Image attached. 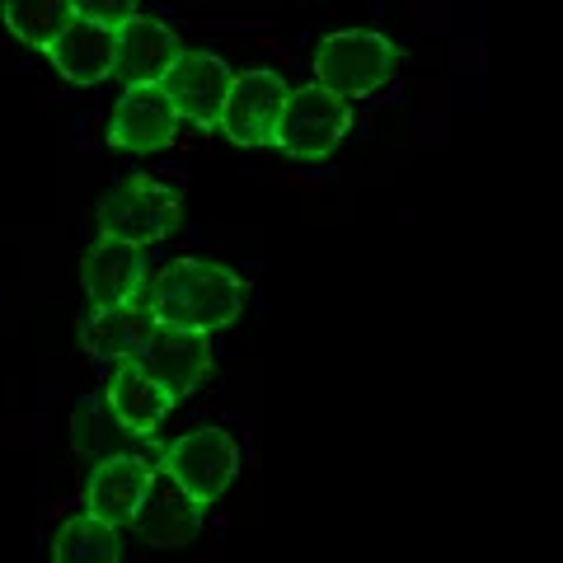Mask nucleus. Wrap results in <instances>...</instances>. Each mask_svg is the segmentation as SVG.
I'll list each match as a JSON object with an SVG mask.
<instances>
[{"label":"nucleus","mask_w":563,"mask_h":563,"mask_svg":"<svg viewBox=\"0 0 563 563\" xmlns=\"http://www.w3.org/2000/svg\"><path fill=\"white\" fill-rule=\"evenodd\" d=\"M155 479H161V465L151 461H103L85 474V512L118 526V531H132Z\"/></svg>","instance_id":"13"},{"label":"nucleus","mask_w":563,"mask_h":563,"mask_svg":"<svg viewBox=\"0 0 563 563\" xmlns=\"http://www.w3.org/2000/svg\"><path fill=\"white\" fill-rule=\"evenodd\" d=\"M287 99H291V85L282 80V70H273V66L235 70V90H231V103H225L221 136L244 151L273 146Z\"/></svg>","instance_id":"7"},{"label":"nucleus","mask_w":563,"mask_h":563,"mask_svg":"<svg viewBox=\"0 0 563 563\" xmlns=\"http://www.w3.org/2000/svg\"><path fill=\"white\" fill-rule=\"evenodd\" d=\"M184 43L165 20L155 14H136V20L118 33V80L122 90H136V85H165L169 70L184 62Z\"/></svg>","instance_id":"14"},{"label":"nucleus","mask_w":563,"mask_h":563,"mask_svg":"<svg viewBox=\"0 0 563 563\" xmlns=\"http://www.w3.org/2000/svg\"><path fill=\"white\" fill-rule=\"evenodd\" d=\"M404 52L380 29H333L314 47V85L339 99H366L395 76Z\"/></svg>","instance_id":"3"},{"label":"nucleus","mask_w":563,"mask_h":563,"mask_svg":"<svg viewBox=\"0 0 563 563\" xmlns=\"http://www.w3.org/2000/svg\"><path fill=\"white\" fill-rule=\"evenodd\" d=\"M202 521H207L202 507L192 503L169 474H161L146 493V507H141L132 521V536L141 544H151V550H184V544L198 540Z\"/></svg>","instance_id":"15"},{"label":"nucleus","mask_w":563,"mask_h":563,"mask_svg":"<svg viewBox=\"0 0 563 563\" xmlns=\"http://www.w3.org/2000/svg\"><path fill=\"white\" fill-rule=\"evenodd\" d=\"M136 366L146 372L161 390L184 404L188 395H198L202 385L211 380L217 372V362H211V339L207 333H188V329H155V339L146 343V352L136 357Z\"/></svg>","instance_id":"11"},{"label":"nucleus","mask_w":563,"mask_h":563,"mask_svg":"<svg viewBox=\"0 0 563 563\" xmlns=\"http://www.w3.org/2000/svg\"><path fill=\"white\" fill-rule=\"evenodd\" d=\"M347 132H352V103L310 80L301 90H291L273 151H282L287 161H329Z\"/></svg>","instance_id":"5"},{"label":"nucleus","mask_w":563,"mask_h":563,"mask_svg":"<svg viewBox=\"0 0 563 563\" xmlns=\"http://www.w3.org/2000/svg\"><path fill=\"white\" fill-rule=\"evenodd\" d=\"M161 474H169V479L207 512V507H217L225 493H231V484H235V474H240V442L225 428L179 432V437H169Z\"/></svg>","instance_id":"4"},{"label":"nucleus","mask_w":563,"mask_h":563,"mask_svg":"<svg viewBox=\"0 0 563 563\" xmlns=\"http://www.w3.org/2000/svg\"><path fill=\"white\" fill-rule=\"evenodd\" d=\"M165 437H141L128 422L113 413L109 395H85L76 409H70V451L80 455L85 465H103V461H165Z\"/></svg>","instance_id":"6"},{"label":"nucleus","mask_w":563,"mask_h":563,"mask_svg":"<svg viewBox=\"0 0 563 563\" xmlns=\"http://www.w3.org/2000/svg\"><path fill=\"white\" fill-rule=\"evenodd\" d=\"M95 225L103 240L118 244H161L169 235H179L184 225V192L174 184H161L151 174H128L122 184H113L95 207Z\"/></svg>","instance_id":"2"},{"label":"nucleus","mask_w":563,"mask_h":563,"mask_svg":"<svg viewBox=\"0 0 563 563\" xmlns=\"http://www.w3.org/2000/svg\"><path fill=\"white\" fill-rule=\"evenodd\" d=\"M161 320L151 314V306H113V310H85V320L76 324V343L85 357L109 362V366H128L136 362L146 343L155 339Z\"/></svg>","instance_id":"12"},{"label":"nucleus","mask_w":563,"mask_h":563,"mask_svg":"<svg viewBox=\"0 0 563 563\" xmlns=\"http://www.w3.org/2000/svg\"><path fill=\"white\" fill-rule=\"evenodd\" d=\"M136 14H141V10L132 5V0H113V5H109V0H80V20H90V24H99V29H113V33L128 29Z\"/></svg>","instance_id":"20"},{"label":"nucleus","mask_w":563,"mask_h":563,"mask_svg":"<svg viewBox=\"0 0 563 563\" xmlns=\"http://www.w3.org/2000/svg\"><path fill=\"white\" fill-rule=\"evenodd\" d=\"M52 70L66 80V85H103L109 76H118V33L113 29H99L90 20H76L66 29V38L47 52Z\"/></svg>","instance_id":"16"},{"label":"nucleus","mask_w":563,"mask_h":563,"mask_svg":"<svg viewBox=\"0 0 563 563\" xmlns=\"http://www.w3.org/2000/svg\"><path fill=\"white\" fill-rule=\"evenodd\" d=\"M109 404H113V413L128 422L132 432H141V437H161V428H165V418H169V409H174V399L155 385L146 372H141L136 362H128V366H113V376H109Z\"/></svg>","instance_id":"17"},{"label":"nucleus","mask_w":563,"mask_h":563,"mask_svg":"<svg viewBox=\"0 0 563 563\" xmlns=\"http://www.w3.org/2000/svg\"><path fill=\"white\" fill-rule=\"evenodd\" d=\"M179 128H184V118L169 103L165 85H136V90L118 95L109 128H103V141H109V151H118V155H155L179 136Z\"/></svg>","instance_id":"9"},{"label":"nucleus","mask_w":563,"mask_h":563,"mask_svg":"<svg viewBox=\"0 0 563 563\" xmlns=\"http://www.w3.org/2000/svg\"><path fill=\"white\" fill-rule=\"evenodd\" d=\"M151 263L146 250L136 244H118V240H95L80 254V291L90 310H113V306H141L151 291Z\"/></svg>","instance_id":"10"},{"label":"nucleus","mask_w":563,"mask_h":563,"mask_svg":"<svg viewBox=\"0 0 563 563\" xmlns=\"http://www.w3.org/2000/svg\"><path fill=\"white\" fill-rule=\"evenodd\" d=\"M235 90V70L217 52H184V62L169 70L165 80V95L169 103L179 109V118L198 132H221V118H225V103H231Z\"/></svg>","instance_id":"8"},{"label":"nucleus","mask_w":563,"mask_h":563,"mask_svg":"<svg viewBox=\"0 0 563 563\" xmlns=\"http://www.w3.org/2000/svg\"><path fill=\"white\" fill-rule=\"evenodd\" d=\"M52 563H122V531L90 512H76L52 536Z\"/></svg>","instance_id":"19"},{"label":"nucleus","mask_w":563,"mask_h":563,"mask_svg":"<svg viewBox=\"0 0 563 563\" xmlns=\"http://www.w3.org/2000/svg\"><path fill=\"white\" fill-rule=\"evenodd\" d=\"M80 20V0H5L0 5V24L14 43L33 52H47L66 38V29Z\"/></svg>","instance_id":"18"},{"label":"nucleus","mask_w":563,"mask_h":563,"mask_svg":"<svg viewBox=\"0 0 563 563\" xmlns=\"http://www.w3.org/2000/svg\"><path fill=\"white\" fill-rule=\"evenodd\" d=\"M146 306L165 329H188V333H207L211 339V333L244 320L250 282L217 258L184 254V258H169L165 268L151 277Z\"/></svg>","instance_id":"1"}]
</instances>
